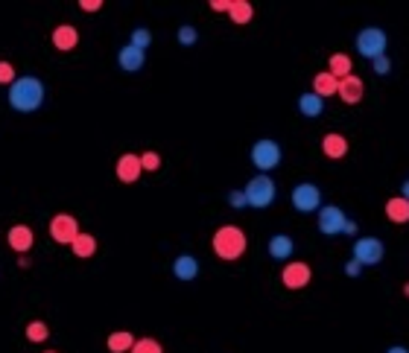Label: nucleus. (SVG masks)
<instances>
[{"instance_id":"nucleus-1","label":"nucleus","mask_w":409,"mask_h":353,"mask_svg":"<svg viewBox=\"0 0 409 353\" xmlns=\"http://www.w3.org/2000/svg\"><path fill=\"white\" fill-rule=\"evenodd\" d=\"M44 100H47V88L38 76H18L15 85H9V91H6V103L18 114L38 111L44 105Z\"/></svg>"},{"instance_id":"nucleus-2","label":"nucleus","mask_w":409,"mask_h":353,"mask_svg":"<svg viewBox=\"0 0 409 353\" xmlns=\"http://www.w3.org/2000/svg\"><path fill=\"white\" fill-rule=\"evenodd\" d=\"M246 248H249V237L240 225H220L211 237V251L220 257L223 263L240 260V257L246 254Z\"/></svg>"},{"instance_id":"nucleus-3","label":"nucleus","mask_w":409,"mask_h":353,"mask_svg":"<svg viewBox=\"0 0 409 353\" xmlns=\"http://www.w3.org/2000/svg\"><path fill=\"white\" fill-rule=\"evenodd\" d=\"M249 158H252V167L257 170V175H269L272 170L281 167L284 149H281L278 140H272V137H260V140H254V146H252Z\"/></svg>"},{"instance_id":"nucleus-4","label":"nucleus","mask_w":409,"mask_h":353,"mask_svg":"<svg viewBox=\"0 0 409 353\" xmlns=\"http://www.w3.org/2000/svg\"><path fill=\"white\" fill-rule=\"evenodd\" d=\"M386 47H389V35L380 27H366V30H359L357 38H354V50L369 62L386 56Z\"/></svg>"},{"instance_id":"nucleus-5","label":"nucleus","mask_w":409,"mask_h":353,"mask_svg":"<svg viewBox=\"0 0 409 353\" xmlns=\"http://www.w3.org/2000/svg\"><path fill=\"white\" fill-rule=\"evenodd\" d=\"M243 190H246L249 207H257V210L272 207L275 199H278V184H275L272 175H254V178L243 187Z\"/></svg>"},{"instance_id":"nucleus-6","label":"nucleus","mask_w":409,"mask_h":353,"mask_svg":"<svg viewBox=\"0 0 409 353\" xmlns=\"http://www.w3.org/2000/svg\"><path fill=\"white\" fill-rule=\"evenodd\" d=\"M383 257H386V245H383V240H377V237H357L351 245V260H357L363 269L380 266Z\"/></svg>"},{"instance_id":"nucleus-7","label":"nucleus","mask_w":409,"mask_h":353,"mask_svg":"<svg viewBox=\"0 0 409 353\" xmlns=\"http://www.w3.org/2000/svg\"><path fill=\"white\" fill-rule=\"evenodd\" d=\"M290 202H293V207L298 210V214H319V210L325 207L322 204V187L313 184V181H301V184L293 187Z\"/></svg>"},{"instance_id":"nucleus-8","label":"nucleus","mask_w":409,"mask_h":353,"mask_svg":"<svg viewBox=\"0 0 409 353\" xmlns=\"http://www.w3.org/2000/svg\"><path fill=\"white\" fill-rule=\"evenodd\" d=\"M348 222L351 219L340 204H325L316 214V228H319V233H325V237H342Z\"/></svg>"},{"instance_id":"nucleus-9","label":"nucleus","mask_w":409,"mask_h":353,"mask_svg":"<svg viewBox=\"0 0 409 353\" xmlns=\"http://www.w3.org/2000/svg\"><path fill=\"white\" fill-rule=\"evenodd\" d=\"M47 233H50V240L59 243V245H74V240L82 233L77 216H70V214H56L50 219V225H47Z\"/></svg>"},{"instance_id":"nucleus-10","label":"nucleus","mask_w":409,"mask_h":353,"mask_svg":"<svg viewBox=\"0 0 409 353\" xmlns=\"http://www.w3.org/2000/svg\"><path fill=\"white\" fill-rule=\"evenodd\" d=\"M310 280H313V269H310V263H301V260L284 263V269H281V284H284V289L301 292L304 287H310Z\"/></svg>"},{"instance_id":"nucleus-11","label":"nucleus","mask_w":409,"mask_h":353,"mask_svg":"<svg viewBox=\"0 0 409 353\" xmlns=\"http://www.w3.org/2000/svg\"><path fill=\"white\" fill-rule=\"evenodd\" d=\"M114 175H117L120 184H135V181L143 175L140 155H135V152H123V155L117 158V163H114Z\"/></svg>"},{"instance_id":"nucleus-12","label":"nucleus","mask_w":409,"mask_h":353,"mask_svg":"<svg viewBox=\"0 0 409 353\" xmlns=\"http://www.w3.org/2000/svg\"><path fill=\"white\" fill-rule=\"evenodd\" d=\"M6 243H9V248L15 251V254H30L33 251V245H35V231L30 228V225H12L9 231H6Z\"/></svg>"},{"instance_id":"nucleus-13","label":"nucleus","mask_w":409,"mask_h":353,"mask_svg":"<svg viewBox=\"0 0 409 353\" xmlns=\"http://www.w3.org/2000/svg\"><path fill=\"white\" fill-rule=\"evenodd\" d=\"M267 251H269L272 260L290 263L293 254H296V240L290 237V233H275V237H269V243H267Z\"/></svg>"},{"instance_id":"nucleus-14","label":"nucleus","mask_w":409,"mask_h":353,"mask_svg":"<svg viewBox=\"0 0 409 353\" xmlns=\"http://www.w3.org/2000/svg\"><path fill=\"white\" fill-rule=\"evenodd\" d=\"M53 47L59 53H70V50H77V44H79V30L74 27V23H59V27L53 30L50 35Z\"/></svg>"},{"instance_id":"nucleus-15","label":"nucleus","mask_w":409,"mask_h":353,"mask_svg":"<svg viewBox=\"0 0 409 353\" xmlns=\"http://www.w3.org/2000/svg\"><path fill=\"white\" fill-rule=\"evenodd\" d=\"M117 64H120V70H126V74H138V70L147 64V53L138 50L132 44H123L117 50Z\"/></svg>"},{"instance_id":"nucleus-16","label":"nucleus","mask_w":409,"mask_h":353,"mask_svg":"<svg viewBox=\"0 0 409 353\" xmlns=\"http://www.w3.org/2000/svg\"><path fill=\"white\" fill-rule=\"evenodd\" d=\"M363 97H366V82H363V76H348V79H342L340 82V100L345 103V105H357V103H363Z\"/></svg>"},{"instance_id":"nucleus-17","label":"nucleus","mask_w":409,"mask_h":353,"mask_svg":"<svg viewBox=\"0 0 409 353\" xmlns=\"http://www.w3.org/2000/svg\"><path fill=\"white\" fill-rule=\"evenodd\" d=\"M348 137L345 134H340V132H327L325 137H322V152H325V158H330V161H342L345 155H348Z\"/></svg>"},{"instance_id":"nucleus-18","label":"nucleus","mask_w":409,"mask_h":353,"mask_svg":"<svg viewBox=\"0 0 409 353\" xmlns=\"http://www.w3.org/2000/svg\"><path fill=\"white\" fill-rule=\"evenodd\" d=\"M173 277L176 280H196L199 277V260L194 254H179L176 260H173Z\"/></svg>"},{"instance_id":"nucleus-19","label":"nucleus","mask_w":409,"mask_h":353,"mask_svg":"<svg viewBox=\"0 0 409 353\" xmlns=\"http://www.w3.org/2000/svg\"><path fill=\"white\" fill-rule=\"evenodd\" d=\"M313 93H319L322 100H327V97H336V93H340V79H336V76H330L327 70H322V74H316V76H313Z\"/></svg>"},{"instance_id":"nucleus-20","label":"nucleus","mask_w":409,"mask_h":353,"mask_svg":"<svg viewBox=\"0 0 409 353\" xmlns=\"http://www.w3.org/2000/svg\"><path fill=\"white\" fill-rule=\"evenodd\" d=\"M327 74L330 76H336V79H348L351 74H354V59L351 56H345V53H333L330 59H327Z\"/></svg>"},{"instance_id":"nucleus-21","label":"nucleus","mask_w":409,"mask_h":353,"mask_svg":"<svg viewBox=\"0 0 409 353\" xmlns=\"http://www.w3.org/2000/svg\"><path fill=\"white\" fill-rule=\"evenodd\" d=\"M298 111H301L304 117H310V120H316V117L325 114V100L319 97V93L307 91V93H301V97H298Z\"/></svg>"},{"instance_id":"nucleus-22","label":"nucleus","mask_w":409,"mask_h":353,"mask_svg":"<svg viewBox=\"0 0 409 353\" xmlns=\"http://www.w3.org/2000/svg\"><path fill=\"white\" fill-rule=\"evenodd\" d=\"M386 219L392 225H406L409 222V202L403 196H392L386 202Z\"/></svg>"},{"instance_id":"nucleus-23","label":"nucleus","mask_w":409,"mask_h":353,"mask_svg":"<svg viewBox=\"0 0 409 353\" xmlns=\"http://www.w3.org/2000/svg\"><path fill=\"white\" fill-rule=\"evenodd\" d=\"M135 342H138L135 333H129V330H114V333H108L106 347H108L111 353H132Z\"/></svg>"},{"instance_id":"nucleus-24","label":"nucleus","mask_w":409,"mask_h":353,"mask_svg":"<svg viewBox=\"0 0 409 353\" xmlns=\"http://www.w3.org/2000/svg\"><path fill=\"white\" fill-rule=\"evenodd\" d=\"M228 18L237 23V27H246V23H252V18H254V6L249 4V0H231Z\"/></svg>"},{"instance_id":"nucleus-25","label":"nucleus","mask_w":409,"mask_h":353,"mask_svg":"<svg viewBox=\"0 0 409 353\" xmlns=\"http://www.w3.org/2000/svg\"><path fill=\"white\" fill-rule=\"evenodd\" d=\"M70 251H74L77 257H82V260H88V257L97 254V237H94V233H88V231H82L79 237L74 240V245H70Z\"/></svg>"},{"instance_id":"nucleus-26","label":"nucleus","mask_w":409,"mask_h":353,"mask_svg":"<svg viewBox=\"0 0 409 353\" xmlns=\"http://www.w3.org/2000/svg\"><path fill=\"white\" fill-rule=\"evenodd\" d=\"M23 336H27V342H33V345H41V342L50 339V327H47V321L35 318V321H30L27 327H23Z\"/></svg>"},{"instance_id":"nucleus-27","label":"nucleus","mask_w":409,"mask_h":353,"mask_svg":"<svg viewBox=\"0 0 409 353\" xmlns=\"http://www.w3.org/2000/svg\"><path fill=\"white\" fill-rule=\"evenodd\" d=\"M129 44H132V47H138V50L147 53L150 47H152V33H150L147 27H135V30H132V35H129Z\"/></svg>"},{"instance_id":"nucleus-28","label":"nucleus","mask_w":409,"mask_h":353,"mask_svg":"<svg viewBox=\"0 0 409 353\" xmlns=\"http://www.w3.org/2000/svg\"><path fill=\"white\" fill-rule=\"evenodd\" d=\"M176 38H179L181 47H194V44L199 41V30H196V27H190V23H184V27H179Z\"/></svg>"},{"instance_id":"nucleus-29","label":"nucleus","mask_w":409,"mask_h":353,"mask_svg":"<svg viewBox=\"0 0 409 353\" xmlns=\"http://www.w3.org/2000/svg\"><path fill=\"white\" fill-rule=\"evenodd\" d=\"M132 353H164V347H161V342L158 339H138L135 342V347H132Z\"/></svg>"},{"instance_id":"nucleus-30","label":"nucleus","mask_w":409,"mask_h":353,"mask_svg":"<svg viewBox=\"0 0 409 353\" xmlns=\"http://www.w3.org/2000/svg\"><path fill=\"white\" fill-rule=\"evenodd\" d=\"M140 163H143V173H158L161 170V155L152 152V149H147V152L140 155Z\"/></svg>"},{"instance_id":"nucleus-31","label":"nucleus","mask_w":409,"mask_h":353,"mask_svg":"<svg viewBox=\"0 0 409 353\" xmlns=\"http://www.w3.org/2000/svg\"><path fill=\"white\" fill-rule=\"evenodd\" d=\"M15 79H18V74H15V64L12 62H0V85H15Z\"/></svg>"},{"instance_id":"nucleus-32","label":"nucleus","mask_w":409,"mask_h":353,"mask_svg":"<svg viewBox=\"0 0 409 353\" xmlns=\"http://www.w3.org/2000/svg\"><path fill=\"white\" fill-rule=\"evenodd\" d=\"M371 70H374L377 76H389V74H392V59H389V56L374 59V62H371Z\"/></svg>"},{"instance_id":"nucleus-33","label":"nucleus","mask_w":409,"mask_h":353,"mask_svg":"<svg viewBox=\"0 0 409 353\" xmlns=\"http://www.w3.org/2000/svg\"><path fill=\"white\" fill-rule=\"evenodd\" d=\"M228 204H231L234 210H243V207H249L246 190H231V193H228Z\"/></svg>"},{"instance_id":"nucleus-34","label":"nucleus","mask_w":409,"mask_h":353,"mask_svg":"<svg viewBox=\"0 0 409 353\" xmlns=\"http://www.w3.org/2000/svg\"><path fill=\"white\" fill-rule=\"evenodd\" d=\"M106 4H103V0H79V9L82 12H88V15H94V12H100Z\"/></svg>"},{"instance_id":"nucleus-35","label":"nucleus","mask_w":409,"mask_h":353,"mask_svg":"<svg viewBox=\"0 0 409 353\" xmlns=\"http://www.w3.org/2000/svg\"><path fill=\"white\" fill-rule=\"evenodd\" d=\"M345 274H348V277H359V274H363V266H359L357 260H348V263H345Z\"/></svg>"},{"instance_id":"nucleus-36","label":"nucleus","mask_w":409,"mask_h":353,"mask_svg":"<svg viewBox=\"0 0 409 353\" xmlns=\"http://www.w3.org/2000/svg\"><path fill=\"white\" fill-rule=\"evenodd\" d=\"M213 12H228L231 9V0H211V4H208Z\"/></svg>"},{"instance_id":"nucleus-37","label":"nucleus","mask_w":409,"mask_h":353,"mask_svg":"<svg viewBox=\"0 0 409 353\" xmlns=\"http://www.w3.org/2000/svg\"><path fill=\"white\" fill-rule=\"evenodd\" d=\"M30 266V257L27 254H18V269H27Z\"/></svg>"},{"instance_id":"nucleus-38","label":"nucleus","mask_w":409,"mask_h":353,"mask_svg":"<svg viewBox=\"0 0 409 353\" xmlns=\"http://www.w3.org/2000/svg\"><path fill=\"white\" fill-rule=\"evenodd\" d=\"M386 353H409V347H403V345H392V347H386Z\"/></svg>"},{"instance_id":"nucleus-39","label":"nucleus","mask_w":409,"mask_h":353,"mask_svg":"<svg viewBox=\"0 0 409 353\" xmlns=\"http://www.w3.org/2000/svg\"><path fill=\"white\" fill-rule=\"evenodd\" d=\"M345 237H357V222H348V228H345Z\"/></svg>"},{"instance_id":"nucleus-40","label":"nucleus","mask_w":409,"mask_h":353,"mask_svg":"<svg viewBox=\"0 0 409 353\" xmlns=\"http://www.w3.org/2000/svg\"><path fill=\"white\" fill-rule=\"evenodd\" d=\"M400 196H403V199H406V202H409V178H406V181H403V184H400Z\"/></svg>"},{"instance_id":"nucleus-41","label":"nucleus","mask_w":409,"mask_h":353,"mask_svg":"<svg viewBox=\"0 0 409 353\" xmlns=\"http://www.w3.org/2000/svg\"><path fill=\"white\" fill-rule=\"evenodd\" d=\"M403 295H406V298H409V284H403Z\"/></svg>"},{"instance_id":"nucleus-42","label":"nucleus","mask_w":409,"mask_h":353,"mask_svg":"<svg viewBox=\"0 0 409 353\" xmlns=\"http://www.w3.org/2000/svg\"><path fill=\"white\" fill-rule=\"evenodd\" d=\"M44 353H59V350H44Z\"/></svg>"}]
</instances>
